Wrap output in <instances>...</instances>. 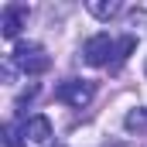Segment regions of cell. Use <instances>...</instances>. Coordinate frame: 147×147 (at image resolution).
<instances>
[{"label":"cell","instance_id":"obj_7","mask_svg":"<svg viewBox=\"0 0 147 147\" xmlns=\"http://www.w3.org/2000/svg\"><path fill=\"white\" fill-rule=\"evenodd\" d=\"M123 123H127V130H137V134H144V130H147V110H140V106H137V110H130Z\"/></svg>","mask_w":147,"mask_h":147},{"label":"cell","instance_id":"obj_3","mask_svg":"<svg viewBox=\"0 0 147 147\" xmlns=\"http://www.w3.org/2000/svg\"><path fill=\"white\" fill-rule=\"evenodd\" d=\"M110 55H116V41H113L110 34H92L86 41V48H82V58H86L89 65H96V69L106 65Z\"/></svg>","mask_w":147,"mask_h":147},{"label":"cell","instance_id":"obj_5","mask_svg":"<svg viewBox=\"0 0 147 147\" xmlns=\"http://www.w3.org/2000/svg\"><path fill=\"white\" fill-rule=\"evenodd\" d=\"M24 140H31V144H48L51 140V120L48 116H31L28 123H24Z\"/></svg>","mask_w":147,"mask_h":147},{"label":"cell","instance_id":"obj_4","mask_svg":"<svg viewBox=\"0 0 147 147\" xmlns=\"http://www.w3.org/2000/svg\"><path fill=\"white\" fill-rule=\"evenodd\" d=\"M24 24H28V7L24 3H7L3 14H0V34L7 38V41H14Z\"/></svg>","mask_w":147,"mask_h":147},{"label":"cell","instance_id":"obj_2","mask_svg":"<svg viewBox=\"0 0 147 147\" xmlns=\"http://www.w3.org/2000/svg\"><path fill=\"white\" fill-rule=\"evenodd\" d=\"M92 82L89 79H65L58 89H55V96L65 103V106H75V110H82V106H89L92 103Z\"/></svg>","mask_w":147,"mask_h":147},{"label":"cell","instance_id":"obj_8","mask_svg":"<svg viewBox=\"0 0 147 147\" xmlns=\"http://www.w3.org/2000/svg\"><path fill=\"white\" fill-rule=\"evenodd\" d=\"M130 51H134V38H123V41H120V45H116V58H120V62H123V58H127V55H130Z\"/></svg>","mask_w":147,"mask_h":147},{"label":"cell","instance_id":"obj_6","mask_svg":"<svg viewBox=\"0 0 147 147\" xmlns=\"http://www.w3.org/2000/svg\"><path fill=\"white\" fill-rule=\"evenodd\" d=\"M86 7H89V14L99 17V21H110V17L120 14V0H89Z\"/></svg>","mask_w":147,"mask_h":147},{"label":"cell","instance_id":"obj_1","mask_svg":"<svg viewBox=\"0 0 147 147\" xmlns=\"http://www.w3.org/2000/svg\"><path fill=\"white\" fill-rule=\"evenodd\" d=\"M14 65H17L21 72H28V75H38V72H45V69L51 65V58L45 55L41 45L28 41V45H17V48H14Z\"/></svg>","mask_w":147,"mask_h":147}]
</instances>
